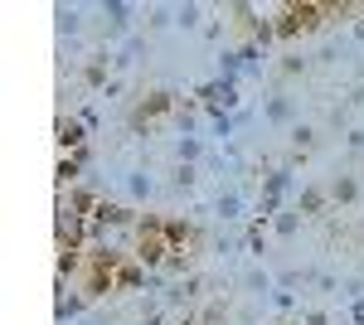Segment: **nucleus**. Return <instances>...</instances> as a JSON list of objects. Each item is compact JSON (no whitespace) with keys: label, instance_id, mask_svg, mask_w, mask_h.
<instances>
[{"label":"nucleus","instance_id":"obj_1","mask_svg":"<svg viewBox=\"0 0 364 325\" xmlns=\"http://www.w3.org/2000/svg\"><path fill=\"white\" fill-rule=\"evenodd\" d=\"M166 252H175L170 233L161 228V223H146V228L136 233V257L146 262V267H156V262H166Z\"/></svg>","mask_w":364,"mask_h":325}]
</instances>
